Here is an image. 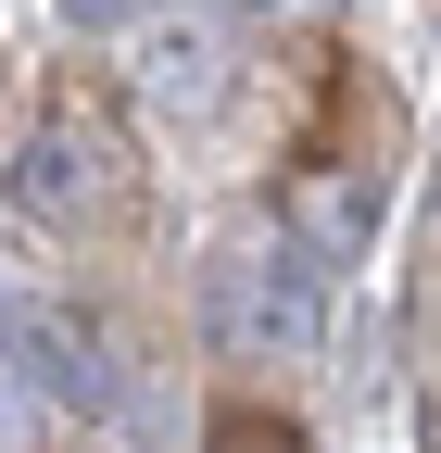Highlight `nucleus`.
Listing matches in <instances>:
<instances>
[{
	"label": "nucleus",
	"instance_id": "1",
	"mask_svg": "<svg viewBox=\"0 0 441 453\" xmlns=\"http://www.w3.org/2000/svg\"><path fill=\"white\" fill-rule=\"evenodd\" d=\"M202 315L214 340H228L240 365H303L315 340H328V252L315 240H228L202 265Z\"/></svg>",
	"mask_w": 441,
	"mask_h": 453
},
{
	"label": "nucleus",
	"instance_id": "2",
	"mask_svg": "<svg viewBox=\"0 0 441 453\" xmlns=\"http://www.w3.org/2000/svg\"><path fill=\"white\" fill-rule=\"evenodd\" d=\"M26 214L38 226H76V240H101V226H127L139 214V177H127V139H114V113L101 101H50L38 113V139H26Z\"/></svg>",
	"mask_w": 441,
	"mask_h": 453
},
{
	"label": "nucleus",
	"instance_id": "3",
	"mask_svg": "<svg viewBox=\"0 0 441 453\" xmlns=\"http://www.w3.org/2000/svg\"><path fill=\"white\" fill-rule=\"evenodd\" d=\"M139 88L164 101V113H214L228 101V50H214V26H139Z\"/></svg>",
	"mask_w": 441,
	"mask_h": 453
},
{
	"label": "nucleus",
	"instance_id": "4",
	"mask_svg": "<svg viewBox=\"0 0 441 453\" xmlns=\"http://www.w3.org/2000/svg\"><path fill=\"white\" fill-rule=\"evenodd\" d=\"M214 453H303L278 416H228V428H214Z\"/></svg>",
	"mask_w": 441,
	"mask_h": 453
},
{
	"label": "nucleus",
	"instance_id": "5",
	"mask_svg": "<svg viewBox=\"0 0 441 453\" xmlns=\"http://www.w3.org/2000/svg\"><path fill=\"white\" fill-rule=\"evenodd\" d=\"M76 26H139V0H64Z\"/></svg>",
	"mask_w": 441,
	"mask_h": 453
},
{
	"label": "nucleus",
	"instance_id": "6",
	"mask_svg": "<svg viewBox=\"0 0 441 453\" xmlns=\"http://www.w3.org/2000/svg\"><path fill=\"white\" fill-rule=\"evenodd\" d=\"M228 13H252V26H290V13H315V0H228Z\"/></svg>",
	"mask_w": 441,
	"mask_h": 453
}]
</instances>
